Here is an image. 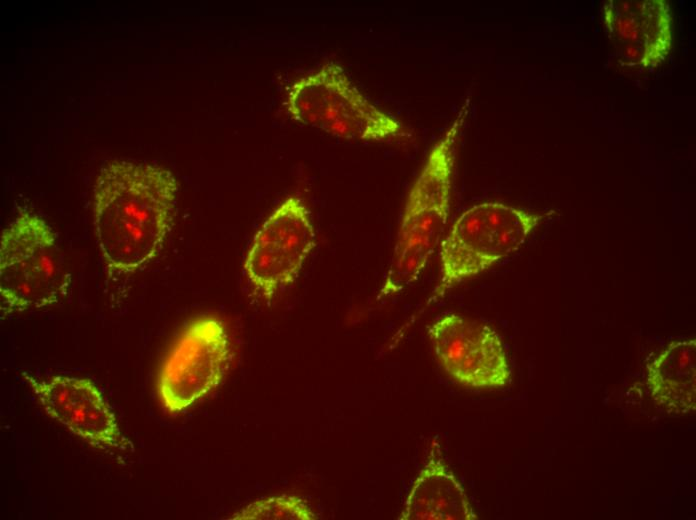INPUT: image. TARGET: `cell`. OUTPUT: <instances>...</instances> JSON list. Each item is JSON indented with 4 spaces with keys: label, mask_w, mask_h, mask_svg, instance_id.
<instances>
[{
    "label": "cell",
    "mask_w": 696,
    "mask_h": 520,
    "mask_svg": "<svg viewBox=\"0 0 696 520\" xmlns=\"http://www.w3.org/2000/svg\"><path fill=\"white\" fill-rule=\"evenodd\" d=\"M551 213H534L500 202L465 210L439 246L440 277L426 306L517 251Z\"/></svg>",
    "instance_id": "3"
},
{
    "label": "cell",
    "mask_w": 696,
    "mask_h": 520,
    "mask_svg": "<svg viewBox=\"0 0 696 520\" xmlns=\"http://www.w3.org/2000/svg\"><path fill=\"white\" fill-rule=\"evenodd\" d=\"M309 211L297 197H289L256 233L244 261L245 274L261 295L271 298L292 283L315 246Z\"/></svg>",
    "instance_id": "7"
},
{
    "label": "cell",
    "mask_w": 696,
    "mask_h": 520,
    "mask_svg": "<svg viewBox=\"0 0 696 520\" xmlns=\"http://www.w3.org/2000/svg\"><path fill=\"white\" fill-rule=\"evenodd\" d=\"M286 107L297 122L343 139L383 141L405 135L402 123L373 105L336 63L292 84Z\"/></svg>",
    "instance_id": "5"
},
{
    "label": "cell",
    "mask_w": 696,
    "mask_h": 520,
    "mask_svg": "<svg viewBox=\"0 0 696 520\" xmlns=\"http://www.w3.org/2000/svg\"><path fill=\"white\" fill-rule=\"evenodd\" d=\"M231 361V348L223 323L205 317L191 323L180 335L160 369V399L167 411H184L215 388Z\"/></svg>",
    "instance_id": "6"
},
{
    "label": "cell",
    "mask_w": 696,
    "mask_h": 520,
    "mask_svg": "<svg viewBox=\"0 0 696 520\" xmlns=\"http://www.w3.org/2000/svg\"><path fill=\"white\" fill-rule=\"evenodd\" d=\"M428 335L441 366L460 384L492 388L510 381L503 344L490 327L448 313L429 327Z\"/></svg>",
    "instance_id": "8"
},
{
    "label": "cell",
    "mask_w": 696,
    "mask_h": 520,
    "mask_svg": "<svg viewBox=\"0 0 696 520\" xmlns=\"http://www.w3.org/2000/svg\"><path fill=\"white\" fill-rule=\"evenodd\" d=\"M22 377L46 413L73 434L103 450L132 447L97 387L88 379L55 376L40 380L27 372Z\"/></svg>",
    "instance_id": "9"
},
{
    "label": "cell",
    "mask_w": 696,
    "mask_h": 520,
    "mask_svg": "<svg viewBox=\"0 0 696 520\" xmlns=\"http://www.w3.org/2000/svg\"><path fill=\"white\" fill-rule=\"evenodd\" d=\"M55 234L38 215L22 212L1 235L2 317L57 303L70 285Z\"/></svg>",
    "instance_id": "4"
},
{
    "label": "cell",
    "mask_w": 696,
    "mask_h": 520,
    "mask_svg": "<svg viewBox=\"0 0 696 520\" xmlns=\"http://www.w3.org/2000/svg\"><path fill=\"white\" fill-rule=\"evenodd\" d=\"M399 520H474L477 515L461 483L433 440L427 460L405 499Z\"/></svg>",
    "instance_id": "11"
},
{
    "label": "cell",
    "mask_w": 696,
    "mask_h": 520,
    "mask_svg": "<svg viewBox=\"0 0 696 520\" xmlns=\"http://www.w3.org/2000/svg\"><path fill=\"white\" fill-rule=\"evenodd\" d=\"M608 38L624 65L654 68L672 47V16L664 0H609L602 8Z\"/></svg>",
    "instance_id": "10"
},
{
    "label": "cell",
    "mask_w": 696,
    "mask_h": 520,
    "mask_svg": "<svg viewBox=\"0 0 696 520\" xmlns=\"http://www.w3.org/2000/svg\"><path fill=\"white\" fill-rule=\"evenodd\" d=\"M647 383L656 405L686 414L696 408V341L672 342L647 365Z\"/></svg>",
    "instance_id": "12"
},
{
    "label": "cell",
    "mask_w": 696,
    "mask_h": 520,
    "mask_svg": "<svg viewBox=\"0 0 696 520\" xmlns=\"http://www.w3.org/2000/svg\"><path fill=\"white\" fill-rule=\"evenodd\" d=\"M235 520H314L316 514L296 496L282 495L257 500L235 513Z\"/></svg>",
    "instance_id": "13"
},
{
    "label": "cell",
    "mask_w": 696,
    "mask_h": 520,
    "mask_svg": "<svg viewBox=\"0 0 696 520\" xmlns=\"http://www.w3.org/2000/svg\"><path fill=\"white\" fill-rule=\"evenodd\" d=\"M177 191L175 177L161 166L116 160L100 171L94 228L109 267L135 272L158 254L173 222Z\"/></svg>",
    "instance_id": "1"
},
{
    "label": "cell",
    "mask_w": 696,
    "mask_h": 520,
    "mask_svg": "<svg viewBox=\"0 0 696 520\" xmlns=\"http://www.w3.org/2000/svg\"><path fill=\"white\" fill-rule=\"evenodd\" d=\"M467 115L468 103L433 146L410 189L378 299L396 295L411 286L444 238L450 212L456 142Z\"/></svg>",
    "instance_id": "2"
}]
</instances>
